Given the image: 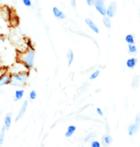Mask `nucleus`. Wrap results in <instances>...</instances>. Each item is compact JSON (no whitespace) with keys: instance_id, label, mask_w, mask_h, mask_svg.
<instances>
[{"instance_id":"0eeeda50","label":"nucleus","mask_w":140,"mask_h":147,"mask_svg":"<svg viewBox=\"0 0 140 147\" xmlns=\"http://www.w3.org/2000/svg\"><path fill=\"white\" fill-rule=\"evenodd\" d=\"M101 143L103 147H110L111 144L113 143V137L109 134H105L102 136Z\"/></svg>"},{"instance_id":"b1692460","label":"nucleus","mask_w":140,"mask_h":147,"mask_svg":"<svg viewBox=\"0 0 140 147\" xmlns=\"http://www.w3.org/2000/svg\"><path fill=\"white\" fill-rule=\"evenodd\" d=\"M135 124L140 129V112H139L137 115H136L135 119Z\"/></svg>"},{"instance_id":"a211bd4d","label":"nucleus","mask_w":140,"mask_h":147,"mask_svg":"<svg viewBox=\"0 0 140 147\" xmlns=\"http://www.w3.org/2000/svg\"><path fill=\"white\" fill-rule=\"evenodd\" d=\"M128 52L130 55H135L137 53V47L135 44H128Z\"/></svg>"},{"instance_id":"7c9ffc66","label":"nucleus","mask_w":140,"mask_h":147,"mask_svg":"<svg viewBox=\"0 0 140 147\" xmlns=\"http://www.w3.org/2000/svg\"><path fill=\"white\" fill-rule=\"evenodd\" d=\"M5 93V91L2 89V88H0V95H3V94Z\"/></svg>"},{"instance_id":"4be33fe9","label":"nucleus","mask_w":140,"mask_h":147,"mask_svg":"<svg viewBox=\"0 0 140 147\" xmlns=\"http://www.w3.org/2000/svg\"><path fill=\"white\" fill-rule=\"evenodd\" d=\"M99 75H100V70H95V71H93L91 76H90V80H93V79L97 78Z\"/></svg>"},{"instance_id":"9d476101","label":"nucleus","mask_w":140,"mask_h":147,"mask_svg":"<svg viewBox=\"0 0 140 147\" xmlns=\"http://www.w3.org/2000/svg\"><path fill=\"white\" fill-rule=\"evenodd\" d=\"M25 95V90L21 88V89H17L15 92H14V96H13V101H18L20 99L23 98V96Z\"/></svg>"},{"instance_id":"393cba45","label":"nucleus","mask_w":140,"mask_h":147,"mask_svg":"<svg viewBox=\"0 0 140 147\" xmlns=\"http://www.w3.org/2000/svg\"><path fill=\"white\" fill-rule=\"evenodd\" d=\"M22 3L24 4V6H26V7H31V6H33L31 0H22Z\"/></svg>"},{"instance_id":"6e6552de","label":"nucleus","mask_w":140,"mask_h":147,"mask_svg":"<svg viewBox=\"0 0 140 147\" xmlns=\"http://www.w3.org/2000/svg\"><path fill=\"white\" fill-rule=\"evenodd\" d=\"M52 13H54V16H55V18H56V19H59V20L66 19L65 13H63V11H61L60 9L57 8V7L52 8Z\"/></svg>"},{"instance_id":"72a5a7b5","label":"nucleus","mask_w":140,"mask_h":147,"mask_svg":"<svg viewBox=\"0 0 140 147\" xmlns=\"http://www.w3.org/2000/svg\"><path fill=\"white\" fill-rule=\"evenodd\" d=\"M2 1H3V0H0V3H2Z\"/></svg>"},{"instance_id":"2eb2a0df","label":"nucleus","mask_w":140,"mask_h":147,"mask_svg":"<svg viewBox=\"0 0 140 147\" xmlns=\"http://www.w3.org/2000/svg\"><path fill=\"white\" fill-rule=\"evenodd\" d=\"M76 131V127H75L74 125H70L68 126V128H67V131L65 133V137L67 139H70V138L72 137V135L74 134V132Z\"/></svg>"},{"instance_id":"20e7f679","label":"nucleus","mask_w":140,"mask_h":147,"mask_svg":"<svg viewBox=\"0 0 140 147\" xmlns=\"http://www.w3.org/2000/svg\"><path fill=\"white\" fill-rule=\"evenodd\" d=\"M116 11H117V3H116V1L110 2L106 10V16H109L110 18H113V17L115 16Z\"/></svg>"},{"instance_id":"cd10ccee","label":"nucleus","mask_w":140,"mask_h":147,"mask_svg":"<svg viewBox=\"0 0 140 147\" xmlns=\"http://www.w3.org/2000/svg\"><path fill=\"white\" fill-rule=\"evenodd\" d=\"M96 113H97L98 116H100V117H104V113H103V111H102L100 108H96Z\"/></svg>"},{"instance_id":"423d86ee","label":"nucleus","mask_w":140,"mask_h":147,"mask_svg":"<svg viewBox=\"0 0 140 147\" xmlns=\"http://www.w3.org/2000/svg\"><path fill=\"white\" fill-rule=\"evenodd\" d=\"M11 76V75L9 72L4 73L1 76H0V88L4 87L6 85H10Z\"/></svg>"},{"instance_id":"473e14b6","label":"nucleus","mask_w":140,"mask_h":147,"mask_svg":"<svg viewBox=\"0 0 140 147\" xmlns=\"http://www.w3.org/2000/svg\"><path fill=\"white\" fill-rule=\"evenodd\" d=\"M139 16H140V8H139Z\"/></svg>"},{"instance_id":"c756f323","label":"nucleus","mask_w":140,"mask_h":147,"mask_svg":"<svg viewBox=\"0 0 140 147\" xmlns=\"http://www.w3.org/2000/svg\"><path fill=\"white\" fill-rule=\"evenodd\" d=\"M93 1H94V0H86L87 4H88L89 6H92L93 5Z\"/></svg>"},{"instance_id":"412c9836","label":"nucleus","mask_w":140,"mask_h":147,"mask_svg":"<svg viewBox=\"0 0 140 147\" xmlns=\"http://www.w3.org/2000/svg\"><path fill=\"white\" fill-rule=\"evenodd\" d=\"M94 139H95V133L92 132V133L88 134L85 137V139H84V142H92Z\"/></svg>"},{"instance_id":"dca6fc26","label":"nucleus","mask_w":140,"mask_h":147,"mask_svg":"<svg viewBox=\"0 0 140 147\" xmlns=\"http://www.w3.org/2000/svg\"><path fill=\"white\" fill-rule=\"evenodd\" d=\"M140 83V76L138 75H135L132 79V83H131V86H132L133 89H137Z\"/></svg>"},{"instance_id":"f257e3e1","label":"nucleus","mask_w":140,"mask_h":147,"mask_svg":"<svg viewBox=\"0 0 140 147\" xmlns=\"http://www.w3.org/2000/svg\"><path fill=\"white\" fill-rule=\"evenodd\" d=\"M36 59V51L34 49H27L25 51L19 52L17 54V60L25 65L28 71H31L34 66Z\"/></svg>"},{"instance_id":"f8f14e48","label":"nucleus","mask_w":140,"mask_h":147,"mask_svg":"<svg viewBox=\"0 0 140 147\" xmlns=\"http://www.w3.org/2000/svg\"><path fill=\"white\" fill-rule=\"evenodd\" d=\"M67 62H68V67H71V65L74 62V51L72 49H69L68 52H67Z\"/></svg>"},{"instance_id":"6ab92c4d","label":"nucleus","mask_w":140,"mask_h":147,"mask_svg":"<svg viewBox=\"0 0 140 147\" xmlns=\"http://www.w3.org/2000/svg\"><path fill=\"white\" fill-rule=\"evenodd\" d=\"M125 41L128 43V44H135V36L133 34H128L126 36H125Z\"/></svg>"},{"instance_id":"f3484780","label":"nucleus","mask_w":140,"mask_h":147,"mask_svg":"<svg viewBox=\"0 0 140 147\" xmlns=\"http://www.w3.org/2000/svg\"><path fill=\"white\" fill-rule=\"evenodd\" d=\"M102 23H103V25L107 29H111V28H112V21H111V18H110L109 16H104L103 17H102Z\"/></svg>"},{"instance_id":"7ed1b4c3","label":"nucleus","mask_w":140,"mask_h":147,"mask_svg":"<svg viewBox=\"0 0 140 147\" xmlns=\"http://www.w3.org/2000/svg\"><path fill=\"white\" fill-rule=\"evenodd\" d=\"M93 7L102 16H106V4H105V0H94L93 1Z\"/></svg>"},{"instance_id":"aec40b11","label":"nucleus","mask_w":140,"mask_h":147,"mask_svg":"<svg viewBox=\"0 0 140 147\" xmlns=\"http://www.w3.org/2000/svg\"><path fill=\"white\" fill-rule=\"evenodd\" d=\"M6 131H7V129H6L5 126L3 125L2 128H1V130H0V144H3V143H4V139H5Z\"/></svg>"},{"instance_id":"a878e982","label":"nucleus","mask_w":140,"mask_h":147,"mask_svg":"<svg viewBox=\"0 0 140 147\" xmlns=\"http://www.w3.org/2000/svg\"><path fill=\"white\" fill-rule=\"evenodd\" d=\"M91 147H102V146L100 144V142H97V140H93L91 142Z\"/></svg>"},{"instance_id":"f03ea898","label":"nucleus","mask_w":140,"mask_h":147,"mask_svg":"<svg viewBox=\"0 0 140 147\" xmlns=\"http://www.w3.org/2000/svg\"><path fill=\"white\" fill-rule=\"evenodd\" d=\"M29 76H30V72L29 71L17 73V74H13L11 76L10 85L13 87H17V88L24 87L25 84L27 83Z\"/></svg>"},{"instance_id":"c85d7f7f","label":"nucleus","mask_w":140,"mask_h":147,"mask_svg":"<svg viewBox=\"0 0 140 147\" xmlns=\"http://www.w3.org/2000/svg\"><path fill=\"white\" fill-rule=\"evenodd\" d=\"M71 5L74 9L76 8V0H71Z\"/></svg>"},{"instance_id":"bb28decb","label":"nucleus","mask_w":140,"mask_h":147,"mask_svg":"<svg viewBox=\"0 0 140 147\" xmlns=\"http://www.w3.org/2000/svg\"><path fill=\"white\" fill-rule=\"evenodd\" d=\"M8 69H9V67H7V66H2V67H0V76H1L4 73L8 72Z\"/></svg>"},{"instance_id":"ddd939ff","label":"nucleus","mask_w":140,"mask_h":147,"mask_svg":"<svg viewBox=\"0 0 140 147\" xmlns=\"http://www.w3.org/2000/svg\"><path fill=\"white\" fill-rule=\"evenodd\" d=\"M138 131H139V128L135 124V123H132V124H130L129 127H128V135H129L130 137H132V136H133V135H135Z\"/></svg>"},{"instance_id":"1a4fd4ad","label":"nucleus","mask_w":140,"mask_h":147,"mask_svg":"<svg viewBox=\"0 0 140 147\" xmlns=\"http://www.w3.org/2000/svg\"><path fill=\"white\" fill-rule=\"evenodd\" d=\"M85 23L87 24V26L91 29V30L93 32L94 34H99V28L97 27V25L95 24L94 22H93V20L92 19H91V18H86L85 19Z\"/></svg>"},{"instance_id":"39448f33","label":"nucleus","mask_w":140,"mask_h":147,"mask_svg":"<svg viewBox=\"0 0 140 147\" xmlns=\"http://www.w3.org/2000/svg\"><path fill=\"white\" fill-rule=\"evenodd\" d=\"M28 105H29V101L27 100V99H25L24 102H23V104H22L21 108H20V110H19V112H18V114H17L16 117L14 119V121H15V122L19 121V120L21 119L22 117L25 116V113H26V111H27Z\"/></svg>"},{"instance_id":"2f4dec72","label":"nucleus","mask_w":140,"mask_h":147,"mask_svg":"<svg viewBox=\"0 0 140 147\" xmlns=\"http://www.w3.org/2000/svg\"><path fill=\"white\" fill-rule=\"evenodd\" d=\"M3 66V64H2V62H1V60H0V67H2Z\"/></svg>"},{"instance_id":"5701e85b","label":"nucleus","mask_w":140,"mask_h":147,"mask_svg":"<svg viewBox=\"0 0 140 147\" xmlns=\"http://www.w3.org/2000/svg\"><path fill=\"white\" fill-rule=\"evenodd\" d=\"M37 96V93L36 90H31L30 92V95H29V98H30L31 100H34Z\"/></svg>"},{"instance_id":"9b49d317","label":"nucleus","mask_w":140,"mask_h":147,"mask_svg":"<svg viewBox=\"0 0 140 147\" xmlns=\"http://www.w3.org/2000/svg\"><path fill=\"white\" fill-rule=\"evenodd\" d=\"M137 58L136 57H130L128 58L127 61H126V66L127 68L129 69H133L135 68V66L137 65Z\"/></svg>"},{"instance_id":"4468645a","label":"nucleus","mask_w":140,"mask_h":147,"mask_svg":"<svg viewBox=\"0 0 140 147\" xmlns=\"http://www.w3.org/2000/svg\"><path fill=\"white\" fill-rule=\"evenodd\" d=\"M11 115H13L11 113H8L4 117V126L7 130L10 129L11 125Z\"/></svg>"}]
</instances>
